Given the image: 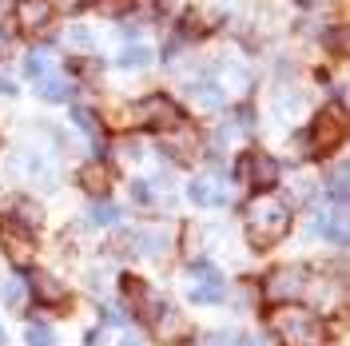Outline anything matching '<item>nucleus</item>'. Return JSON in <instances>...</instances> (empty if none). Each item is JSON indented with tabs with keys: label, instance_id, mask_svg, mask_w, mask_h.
Here are the masks:
<instances>
[{
	"label": "nucleus",
	"instance_id": "f257e3e1",
	"mask_svg": "<svg viewBox=\"0 0 350 346\" xmlns=\"http://www.w3.org/2000/svg\"><path fill=\"white\" fill-rule=\"evenodd\" d=\"M243 223H247V239H251V247H275L279 239L291 231V207H286L283 195L275 191H262L251 199V207H247V215H243Z\"/></svg>",
	"mask_w": 350,
	"mask_h": 346
},
{
	"label": "nucleus",
	"instance_id": "f03ea898",
	"mask_svg": "<svg viewBox=\"0 0 350 346\" xmlns=\"http://www.w3.org/2000/svg\"><path fill=\"white\" fill-rule=\"evenodd\" d=\"M271 330L283 346H330V330L323 326V319L295 303H283L271 310Z\"/></svg>",
	"mask_w": 350,
	"mask_h": 346
},
{
	"label": "nucleus",
	"instance_id": "7ed1b4c3",
	"mask_svg": "<svg viewBox=\"0 0 350 346\" xmlns=\"http://www.w3.org/2000/svg\"><path fill=\"white\" fill-rule=\"evenodd\" d=\"M303 291H306V271L303 267H279V271H271L267 282H262V299L275 303V306L295 303Z\"/></svg>",
	"mask_w": 350,
	"mask_h": 346
},
{
	"label": "nucleus",
	"instance_id": "20e7f679",
	"mask_svg": "<svg viewBox=\"0 0 350 346\" xmlns=\"http://www.w3.org/2000/svg\"><path fill=\"white\" fill-rule=\"evenodd\" d=\"M135 120L144 124V128H179L183 124V111L175 108L167 96H144L139 104H135Z\"/></svg>",
	"mask_w": 350,
	"mask_h": 346
},
{
	"label": "nucleus",
	"instance_id": "39448f33",
	"mask_svg": "<svg viewBox=\"0 0 350 346\" xmlns=\"http://www.w3.org/2000/svg\"><path fill=\"white\" fill-rule=\"evenodd\" d=\"M227 299V287H223V275H219L211 263H196V287H191V303L211 306Z\"/></svg>",
	"mask_w": 350,
	"mask_h": 346
},
{
	"label": "nucleus",
	"instance_id": "423d86ee",
	"mask_svg": "<svg viewBox=\"0 0 350 346\" xmlns=\"http://www.w3.org/2000/svg\"><path fill=\"white\" fill-rule=\"evenodd\" d=\"M163 152L172 155L175 163H191V159H199V131L187 128V124L172 128L167 135H163Z\"/></svg>",
	"mask_w": 350,
	"mask_h": 346
},
{
	"label": "nucleus",
	"instance_id": "0eeeda50",
	"mask_svg": "<svg viewBox=\"0 0 350 346\" xmlns=\"http://www.w3.org/2000/svg\"><path fill=\"white\" fill-rule=\"evenodd\" d=\"M338 139H342V120H338V116H327V111L314 120V128H310V135H306V144H310L314 152H327V148H334Z\"/></svg>",
	"mask_w": 350,
	"mask_h": 346
},
{
	"label": "nucleus",
	"instance_id": "6e6552de",
	"mask_svg": "<svg viewBox=\"0 0 350 346\" xmlns=\"http://www.w3.org/2000/svg\"><path fill=\"white\" fill-rule=\"evenodd\" d=\"M52 21V4L48 0H16V24L24 32H36Z\"/></svg>",
	"mask_w": 350,
	"mask_h": 346
},
{
	"label": "nucleus",
	"instance_id": "1a4fd4ad",
	"mask_svg": "<svg viewBox=\"0 0 350 346\" xmlns=\"http://www.w3.org/2000/svg\"><path fill=\"white\" fill-rule=\"evenodd\" d=\"M187 199L199 203V207H223L227 203V191H223V183H219L215 175H203V179H196L187 187Z\"/></svg>",
	"mask_w": 350,
	"mask_h": 346
},
{
	"label": "nucleus",
	"instance_id": "9d476101",
	"mask_svg": "<svg viewBox=\"0 0 350 346\" xmlns=\"http://www.w3.org/2000/svg\"><path fill=\"white\" fill-rule=\"evenodd\" d=\"M32 295H36L44 306L68 303V287L56 279V275H48V271H36V275H32Z\"/></svg>",
	"mask_w": 350,
	"mask_h": 346
},
{
	"label": "nucleus",
	"instance_id": "9b49d317",
	"mask_svg": "<svg viewBox=\"0 0 350 346\" xmlns=\"http://www.w3.org/2000/svg\"><path fill=\"white\" fill-rule=\"evenodd\" d=\"M243 175H251V179H255V187H275V179H279V163H275L271 155L255 152V155H247V159H243Z\"/></svg>",
	"mask_w": 350,
	"mask_h": 346
},
{
	"label": "nucleus",
	"instance_id": "f8f14e48",
	"mask_svg": "<svg viewBox=\"0 0 350 346\" xmlns=\"http://www.w3.org/2000/svg\"><path fill=\"white\" fill-rule=\"evenodd\" d=\"M0 235H4V247L12 251V259H16V263L24 267V263H28V255H32V235H28L24 227H16L12 219L4 223V231H0Z\"/></svg>",
	"mask_w": 350,
	"mask_h": 346
},
{
	"label": "nucleus",
	"instance_id": "ddd939ff",
	"mask_svg": "<svg viewBox=\"0 0 350 346\" xmlns=\"http://www.w3.org/2000/svg\"><path fill=\"white\" fill-rule=\"evenodd\" d=\"M80 187L92 195H108L111 187V172L104 168V159H96V163H88V168H80Z\"/></svg>",
	"mask_w": 350,
	"mask_h": 346
},
{
	"label": "nucleus",
	"instance_id": "4468645a",
	"mask_svg": "<svg viewBox=\"0 0 350 346\" xmlns=\"http://www.w3.org/2000/svg\"><path fill=\"white\" fill-rule=\"evenodd\" d=\"M191 104H196V108H203V111L223 108V92H219V84H211V80L191 84Z\"/></svg>",
	"mask_w": 350,
	"mask_h": 346
},
{
	"label": "nucleus",
	"instance_id": "2eb2a0df",
	"mask_svg": "<svg viewBox=\"0 0 350 346\" xmlns=\"http://www.w3.org/2000/svg\"><path fill=\"white\" fill-rule=\"evenodd\" d=\"M72 120H76V128L84 131L88 139H92V148L96 152H104V135H100V120L92 116L88 108H72Z\"/></svg>",
	"mask_w": 350,
	"mask_h": 346
},
{
	"label": "nucleus",
	"instance_id": "dca6fc26",
	"mask_svg": "<svg viewBox=\"0 0 350 346\" xmlns=\"http://www.w3.org/2000/svg\"><path fill=\"white\" fill-rule=\"evenodd\" d=\"M40 96L48 100V104H64V100H72V84L60 80V76H44L40 80Z\"/></svg>",
	"mask_w": 350,
	"mask_h": 346
},
{
	"label": "nucleus",
	"instance_id": "f3484780",
	"mask_svg": "<svg viewBox=\"0 0 350 346\" xmlns=\"http://www.w3.org/2000/svg\"><path fill=\"white\" fill-rule=\"evenodd\" d=\"M152 323H155V334H159V338H167V334H183V323H179V315H175L172 306H163Z\"/></svg>",
	"mask_w": 350,
	"mask_h": 346
},
{
	"label": "nucleus",
	"instance_id": "a211bd4d",
	"mask_svg": "<svg viewBox=\"0 0 350 346\" xmlns=\"http://www.w3.org/2000/svg\"><path fill=\"white\" fill-rule=\"evenodd\" d=\"M148 64H152V48H144V44L120 52V68H148Z\"/></svg>",
	"mask_w": 350,
	"mask_h": 346
},
{
	"label": "nucleus",
	"instance_id": "6ab92c4d",
	"mask_svg": "<svg viewBox=\"0 0 350 346\" xmlns=\"http://www.w3.org/2000/svg\"><path fill=\"white\" fill-rule=\"evenodd\" d=\"M88 219H92L96 227H111V223L120 219V211H116V203H111V199H104V203H92Z\"/></svg>",
	"mask_w": 350,
	"mask_h": 346
},
{
	"label": "nucleus",
	"instance_id": "aec40b11",
	"mask_svg": "<svg viewBox=\"0 0 350 346\" xmlns=\"http://www.w3.org/2000/svg\"><path fill=\"white\" fill-rule=\"evenodd\" d=\"M327 195L334 203H347V163H334V172H330V187Z\"/></svg>",
	"mask_w": 350,
	"mask_h": 346
},
{
	"label": "nucleus",
	"instance_id": "412c9836",
	"mask_svg": "<svg viewBox=\"0 0 350 346\" xmlns=\"http://www.w3.org/2000/svg\"><path fill=\"white\" fill-rule=\"evenodd\" d=\"M48 64H52V60H48V52H40V48H36V52H28L24 72H28L32 80H44V76H48Z\"/></svg>",
	"mask_w": 350,
	"mask_h": 346
},
{
	"label": "nucleus",
	"instance_id": "4be33fe9",
	"mask_svg": "<svg viewBox=\"0 0 350 346\" xmlns=\"http://www.w3.org/2000/svg\"><path fill=\"white\" fill-rule=\"evenodd\" d=\"M319 231H323L330 243H338V247H342V243H347V219H342V215H330L327 223H319Z\"/></svg>",
	"mask_w": 350,
	"mask_h": 346
},
{
	"label": "nucleus",
	"instance_id": "5701e85b",
	"mask_svg": "<svg viewBox=\"0 0 350 346\" xmlns=\"http://www.w3.org/2000/svg\"><path fill=\"white\" fill-rule=\"evenodd\" d=\"M0 299H4V303H8V306H12V310H16V306L24 303V282H21V279L4 282V291H0Z\"/></svg>",
	"mask_w": 350,
	"mask_h": 346
},
{
	"label": "nucleus",
	"instance_id": "b1692460",
	"mask_svg": "<svg viewBox=\"0 0 350 346\" xmlns=\"http://www.w3.org/2000/svg\"><path fill=\"white\" fill-rule=\"evenodd\" d=\"M28 346H56V334L48 330V326H28Z\"/></svg>",
	"mask_w": 350,
	"mask_h": 346
},
{
	"label": "nucleus",
	"instance_id": "393cba45",
	"mask_svg": "<svg viewBox=\"0 0 350 346\" xmlns=\"http://www.w3.org/2000/svg\"><path fill=\"white\" fill-rule=\"evenodd\" d=\"M68 44H72V48H84V52H92V48H96V36H92L88 28H72V32H68Z\"/></svg>",
	"mask_w": 350,
	"mask_h": 346
},
{
	"label": "nucleus",
	"instance_id": "a878e982",
	"mask_svg": "<svg viewBox=\"0 0 350 346\" xmlns=\"http://www.w3.org/2000/svg\"><path fill=\"white\" fill-rule=\"evenodd\" d=\"M16 215H21L16 227H36V223H40V211H36L32 203H16Z\"/></svg>",
	"mask_w": 350,
	"mask_h": 346
},
{
	"label": "nucleus",
	"instance_id": "bb28decb",
	"mask_svg": "<svg viewBox=\"0 0 350 346\" xmlns=\"http://www.w3.org/2000/svg\"><path fill=\"white\" fill-rule=\"evenodd\" d=\"M131 4H135V0H100V8H104L108 16H124Z\"/></svg>",
	"mask_w": 350,
	"mask_h": 346
},
{
	"label": "nucleus",
	"instance_id": "cd10ccee",
	"mask_svg": "<svg viewBox=\"0 0 350 346\" xmlns=\"http://www.w3.org/2000/svg\"><path fill=\"white\" fill-rule=\"evenodd\" d=\"M104 323H108V326H124V323H128V315H124L120 306H104Z\"/></svg>",
	"mask_w": 350,
	"mask_h": 346
},
{
	"label": "nucleus",
	"instance_id": "c85d7f7f",
	"mask_svg": "<svg viewBox=\"0 0 350 346\" xmlns=\"http://www.w3.org/2000/svg\"><path fill=\"white\" fill-rule=\"evenodd\" d=\"M152 183H131V199L135 203H152V191H148Z\"/></svg>",
	"mask_w": 350,
	"mask_h": 346
},
{
	"label": "nucleus",
	"instance_id": "c756f323",
	"mask_svg": "<svg viewBox=\"0 0 350 346\" xmlns=\"http://www.w3.org/2000/svg\"><path fill=\"white\" fill-rule=\"evenodd\" d=\"M8 52H12V36L0 28V60H8Z\"/></svg>",
	"mask_w": 350,
	"mask_h": 346
},
{
	"label": "nucleus",
	"instance_id": "7c9ffc66",
	"mask_svg": "<svg viewBox=\"0 0 350 346\" xmlns=\"http://www.w3.org/2000/svg\"><path fill=\"white\" fill-rule=\"evenodd\" d=\"M120 152H124V159H139V144H120Z\"/></svg>",
	"mask_w": 350,
	"mask_h": 346
},
{
	"label": "nucleus",
	"instance_id": "2f4dec72",
	"mask_svg": "<svg viewBox=\"0 0 350 346\" xmlns=\"http://www.w3.org/2000/svg\"><path fill=\"white\" fill-rule=\"evenodd\" d=\"M12 92H16V84H12L8 76H0V96H12Z\"/></svg>",
	"mask_w": 350,
	"mask_h": 346
},
{
	"label": "nucleus",
	"instance_id": "473e14b6",
	"mask_svg": "<svg viewBox=\"0 0 350 346\" xmlns=\"http://www.w3.org/2000/svg\"><path fill=\"white\" fill-rule=\"evenodd\" d=\"M299 4H306V8H314V4H327V0H299Z\"/></svg>",
	"mask_w": 350,
	"mask_h": 346
},
{
	"label": "nucleus",
	"instance_id": "72a5a7b5",
	"mask_svg": "<svg viewBox=\"0 0 350 346\" xmlns=\"http://www.w3.org/2000/svg\"><path fill=\"white\" fill-rule=\"evenodd\" d=\"M60 4H68V8H76V4H84V0H60Z\"/></svg>",
	"mask_w": 350,
	"mask_h": 346
},
{
	"label": "nucleus",
	"instance_id": "f704fd0d",
	"mask_svg": "<svg viewBox=\"0 0 350 346\" xmlns=\"http://www.w3.org/2000/svg\"><path fill=\"white\" fill-rule=\"evenodd\" d=\"M247 346H267V343H259V338H247Z\"/></svg>",
	"mask_w": 350,
	"mask_h": 346
},
{
	"label": "nucleus",
	"instance_id": "c9c22d12",
	"mask_svg": "<svg viewBox=\"0 0 350 346\" xmlns=\"http://www.w3.org/2000/svg\"><path fill=\"white\" fill-rule=\"evenodd\" d=\"M120 346H139V343H135V338H124V343H120Z\"/></svg>",
	"mask_w": 350,
	"mask_h": 346
},
{
	"label": "nucleus",
	"instance_id": "e433bc0d",
	"mask_svg": "<svg viewBox=\"0 0 350 346\" xmlns=\"http://www.w3.org/2000/svg\"><path fill=\"white\" fill-rule=\"evenodd\" d=\"M0 346H4V330H0Z\"/></svg>",
	"mask_w": 350,
	"mask_h": 346
},
{
	"label": "nucleus",
	"instance_id": "4c0bfd02",
	"mask_svg": "<svg viewBox=\"0 0 350 346\" xmlns=\"http://www.w3.org/2000/svg\"><path fill=\"white\" fill-rule=\"evenodd\" d=\"M196 346H211V343H196Z\"/></svg>",
	"mask_w": 350,
	"mask_h": 346
}]
</instances>
